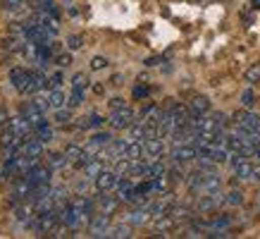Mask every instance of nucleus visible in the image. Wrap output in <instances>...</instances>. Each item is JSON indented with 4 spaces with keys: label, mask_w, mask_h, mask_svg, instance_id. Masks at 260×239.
I'll return each mask as SVG.
<instances>
[{
    "label": "nucleus",
    "mask_w": 260,
    "mask_h": 239,
    "mask_svg": "<svg viewBox=\"0 0 260 239\" xmlns=\"http://www.w3.org/2000/svg\"><path fill=\"white\" fill-rule=\"evenodd\" d=\"M234 127L246 132V134H251V132H260V115L251 110V108H244V110L234 112Z\"/></svg>",
    "instance_id": "obj_1"
},
{
    "label": "nucleus",
    "mask_w": 260,
    "mask_h": 239,
    "mask_svg": "<svg viewBox=\"0 0 260 239\" xmlns=\"http://www.w3.org/2000/svg\"><path fill=\"white\" fill-rule=\"evenodd\" d=\"M108 122H110L112 129H129L136 122V112H134V108L122 105V108H117V110H112V115H110Z\"/></svg>",
    "instance_id": "obj_2"
},
{
    "label": "nucleus",
    "mask_w": 260,
    "mask_h": 239,
    "mask_svg": "<svg viewBox=\"0 0 260 239\" xmlns=\"http://www.w3.org/2000/svg\"><path fill=\"white\" fill-rule=\"evenodd\" d=\"M31 72L24 70V67H12L10 70V84L19 91V94H31Z\"/></svg>",
    "instance_id": "obj_3"
},
{
    "label": "nucleus",
    "mask_w": 260,
    "mask_h": 239,
    "mask_svg": "<svg viewBox=\"0 0 260 239\" xmlns=\"http://www.w3.org/2000/svg\"><path fill=\"white\" fill-rule=\"evenodd\" d=\"M170 158H172V163H179V165L191 163V160H198L196 143H179V146H174L172 151H170Z\"/></svg>",
    "instance_id": "obj_4"
},
{
    "label": "nucleus",
    "mask_w": 260,
    "mask_h": 239,
    "mask_svg": "<svg viewBox=\"0 0 260 239\" xmlns=\"http://www.w3.org/2000/svg\"><path fill=\"white\" fill-rule=\"evenodd\" d=\"M234 175L244 182H260V163H251L246 158L241 160L237 167H234Z\"/></svg>",
    "instance_id": "obj_5"
},
{
    "label": "nucleus",
    "mask_w": 260,
    "mask_h": 239,
    "mask_svg": "<svg viewBox=\"0 0 260 239\" xmlns=\"http://www.w3.org/2000/svg\"><path fill=\"white\" fill-rule=\"evenodd\" d=\"M50 172H53V170H50L48 165H34L31 170L24 172L22 177H26V180L34 184V189H36V187H41V184H50Z\"/></svg>",
    "instance_id": "obj_6"
},
{
    "label": "nucleus",
    "mask_w": 260,
    "mask_h": 239,
    "mask_svg": "<svg viewBox=\"0 0 260 239\" xmlns=\"http://www.w3.org/2000/svg\"><path fill=\"white\" fill-rule=\"evenodd\" d=\"M222 203H224V194H222V191H215V194H203V196L198 199L196 208L201 213H210L215 208H220Z\"/></svg>",
    "instance_id": "obj_7"
},
{
    "label": "nucleus",
    "mask_w": 260,
    "mask_h": 239,
    "mask_svg": "<svg viewBox=\"0 0 260 239\" xmlns=\"http://www.w3.org/2000/svg\"><path fill=\"white\" fill-rule=\"evenodd\" d=\"M117 182H119V175L115 172V170H103L101 175L93 180V184H95V189H98V191L117 189Z\"/></svg>",
    "instance_id": "obj_8"
},
{
    "label": "nucleus",
    "mask_w": 260,
    "mask_h": 239,
    "mask_svg": "<svg viewBox=\"0 0 260 239\" xmlns=\"http://www.w3.org/2000/svg\"><path fill=\"white\" fill-rule=\"evenodd\" d=\"M110 230V215H93L91 220H88V234L91 237H105V232Z\"/></svg>",
    "instance_id": "obj_9"
},
{
    "label": "nucleus",
    "mask_w": 260,
    "mask_h": 239,
    "mask_svg": "<svg viewBox=\"0 0 260 239\" xmlns=\"http://www.w3.org/2000/svg\"><path fill=\"white\" fill-rule=\"evenodd\" d=\"M143 148H146V156H148L150 160L155 158H162L165 156V139L162 136H148L146 141H143Z\"/></svg>",
    "instance_id": "obj_10"
},
{
    "label": "nucleus",
    "mask_w": 260,
    "mask_h": 239,
    "mask_svg": "<svg viewBox=\"0 0 260 239\" xmlns=\"http://www.w3.org/2000/svg\"><path fill=\"white\" fill-rule=\"evenodd\" d=\"M119 196H110V191H101V196H98V206H101V213L105 215H112L115 211L119 208Z\"/></svg>",
    "instance_id": "obj_11"
},
{
    "label": "nucleus",
    "mask_w": 260,
    "mask_h": 239,
    "mask_svg": "<svg viewBox=\"0 0 260 239\" xmlns=\"http://www.w3.org/2000/svg\"><path fill=\"white\" fill-rule=\"evenodd\" d=\"M150 218H153V215H150L148 208H146V206H139V208H134L132 213L126 215V223L132 225V227H139V225H146V223H148Z\"/></svg>",
    "instance_id": "obj_12"
},
{
    "label": "nucleus",
    "mask_w": 260,
    "mask_h": 239,
    "mask_svg": "<svg viewBox=\"0 0 260 239\" xmlns=\"http://www.w3.org/2000/svg\"><path fill=\"white\" fill-rule=\"evenodd\" d=\"M191 115H208L210 112V98L208 96H193L189 103Z\"/></svg>",
    "instance_id": "obj_13"
},
{
    "label": "nucleus",
    "mask_w": 260,
    "mask_h": 239,
    "mask_svg": "<svg viewBox=\"0 0 260 239\" xmlns=\"http://www.w3.org/2000/svg\"><path fill=\"white\" fill-rule=\"evenodd\" d=\"M34 8L39 10V12L50 15L53 19H60V8H57L55 0H36V3H34Z\"/></svg>",
    "instance_id": "obj_14"
},
{
    "label": "nucleus",
    "mask_w": 260,
    "mask_h": 239,
    "mask_svg": "<svg viewBox=\"0 0 260 239\" xmlns=\"http://www.w3.org/2000/svg\"><path fill=\"white\" fill-rule=\"evenodd\" d=\"M48 103H50L53 110L64 108V105H67V96H64L62 88H48Z\"/></svg>",
    "instance_id": "obj_15"
},
{
    "label": "nucleus",
    "mask_w": 260,
    "mask_h": 239,
    "mask_svg": "<svg viewBox=\"0 0 260 239\" xmlns=\"http://www.w3.org/2000/svg\"><path fill=\"white\" fill-rule=\"evenodd\" d=\"M62 153L67 156L70 165H77V163L84 158V146H79V143H67V146L62 148Z\"/></svg>",
    "instance_id": "obj_16"
},
{
    "label": "nucleus",
    "mask_w": 260,
    "mask_h": 239,
    "mask_svg": "<svg viewBox=\"0 0 260 239\" xmlns=\"http://www.w3.org/2000/svg\"><path fill=\"white\" fill-rule=\"evenodd\" d=\"M105 237L110 239H129L132 237V225H110V230L105 232Z\"/></svg>",
    "instance_id": "obj_17"
},
{
    "label": "nucleus",
    "mask_w": 260,
    "mask_h": 239,
    "mask_svg": "<svg viewBox=\"0 0 260 239\" xmlns=\"http://www.w3.org/2000/svg\"><path fill=\"white\" fill-rule=\"evenodd\" d=\"M46 165L50 167V170H62V167L70 165V160H67V156L64 153H50L46 160Z\"/></svg>",
    "instance_id": "obj_18"
},
{
    "label": "nucleus",
    "mask_w": 260,
    "mask_h": 239,
    "mask_svg": "<svg viewBox=\"0 0 260 239\" xmlns=\"http://www.w3.org/2000/svg\"><path fill=\"white\" fill-rule=\"evenodd\" d=\"M143 156H146L143 141H129V146H126V158L129 160H141Z\"/></svg>",
    "instance_id": "obj_19"
},
{
    "label": "nucleus",
    "mask_w": 260,
    "mask_h": 239,
    "mask_svg": "<svg viewBox=\"0 0 260 239\" xmlns=\"http://www.w3.org/2000/svg\"><path fill=\"white\" fill-rule=\"evenodd\" d=\"M244 81L248 84V86H255V84H260V63L251 65L248 70H246L244 74Z\"/></svg>",
    "instance_id": "obj_20"
},
{
    "label": "nucleus",
    "mask_w": 260,
    "mask_h": 239,
    "mask_svg": "<svg viewBox=\"0 0 260 239\" xmlns=\"http://www.w3.org/2000/svg\"><path fill=\"white\" fill-rule=\"evenodd\" d=\"M244 203V191L241 189H229L224 194V206H241Z\"/></svg>",
    "instance_id": "obj_21"
},
{
    "label": "nucleus",
    "mask_w": 260,
    "mask_h": 239,
    "mask_svg": "<svg viewBox=\"0 0 260 239\" xmlns=\"http://www.w3.org/2000/svg\"><path fill=\"white\" fill-rule=\"evenodd\" d=\"M167 213H170V215H172V218H174V223H179V220H189L191 208H186V206H177V203H174V206L170 208Z\"/></svg>",
    "instance_id": "obj_22"
},
{
    "label": "nucleus",
    "mask_w": 260,
    "mask_h": 239,
    "mask_svg": "<svg viewBox=\"0 0 260 239\" xmlns=\"http://www.w3.org/2000/svg\"><path fill=\"white\" fill-rule=\"evenodd\" d=\"M81 103H84V88L72 86V94L67 96V105H70V108H79Z\"/></svg>",
    "instance_id": "obj_23"
},
{
    "label": "nucleus",
    "mask_w": 260,
    "mask_h": 239,
    "mask_svg": "<svg viewBox=\"0 0 260 239\" xmlns=\"http://www.w3.org/2000/svg\"><path fill=\"white\" fill-rule=\"evenodd\" d=\"M50 199L55 201V206H60V203H67V189H64V187H53V189H50Z\"/></svg>",
    "instance_id": "obj_24"
},
{
    "label": "nucleus",
    "mask_w": 260,
    "mask_h": 239,
    "mask_svg": "<svg viewBox=\"0 0 260 239\" xmlns=\"http://www.w3.org/2000/svg\"><path fill=\"white\" fill-rule=\"evenodd\" d=\"M255 101H258V96H255V91H253L251 86L244 88V94H241V105H244V108H251V110H253V105H255Z\"/></svg>",
    "instance_id": "obj_25"
},
{
    "label": "nucleus",
    "mask_w": 260,
    "mask_h": 239,
    "mask_svg": "<svg viewBox=\"0 0 260 239\" xmlns=\"http://www.w3.org/2000/svg\"><path fill=\"white\" fill-rule=\"evenodd\" d=\"M62 84H64L62 70H57L55 74H50V77H48V88H62Z\"/></svg>",
    "instance_id": "obj_26"
},
{
    "label": "nucleus",
    "mask_w": 260,
    "mask_h": 239,
    "mask_svg": "<svg viewBox=\"0 0 260 239\" xmlns=\"http://www.w3.org/2000/svg\"><path fill=\"white\" fill-rule=\"evenodd\" d=\"M167 180H172V182H181V180H184V170L179 167V163H174L172 167H167Z\"/></svg>",
    "instance_id": "obj_27"
},
{
    "label": "nucleus",
    "mask_w": 260,
    "mask_h": 239,
    "mask_svg": "<svg viewBox=\"0 0 260 239\" xmlns=\"http://www.w3.org/2000/svg\"><path fill=\"white\" fill-rule=\"evenodd\" d=\"M53 117H55L57 125H64V122H70V120H72V110H70V105H67V108H57Z\"/></svg>",
    "instance_id": "obj_28"
},
{
    "label": "nucleus",
    "mask_w": 260,
    "mask_h": 239,
    "mask_svg": "<svg viewBox=\"0 0 260 239\" xmlns=\"http://www.w3.org/2000/svg\"><path fill=\"white\" fill-rule=\"evenodd\" d=\"M81 46H84V39H81L79 34H72V36H67V48H70V50H79Z\"/></svg>",
    "instance_id": "obj_29"
},
{
    "label": "nucleus",
    "mask_w": 260,
    "mask_h": 239,
    "mask_svg": "<svg viewBox=\"0 0 260 239\" xmlns=\"http://www.w3.org/2000/svg\"><path fill=\"white\" fill-rule=\"evenodd\" d=\"M72 86H74V88H86L88 86V79L81 74V72H77V74L72 77Z\"/></svg>",
    "instance_id": "obj_30"
},
{
    "label": "nucleus",
    "mask_w": 260,
    "mask_h": 239,
    "mask_svg": "<svg viewBox=\"0 0 260 239\" xmlns=\"http://www.w3.org/2000/svg\"><path fill=\"white\" fill-rule=\"evenodd\" d=\"M55 65L57 67H67V65H72V55L70 53H60V55H55Z\"/></svg>",
    "instance_id": "obj_31"
},
{
    "label": "nucleus",
    "mask_w": 260,
    "mask_h": 239,
    "mask_svg": "<svg viewBox=\"0 0 260 239\" xmlns=\"http://www.w3.org/2000/svg\"><path fill=\"white\" fill-rule=\"evenodd\" d=\"M103 67H108V60L103 55H95L93 60H91V70H103Z\"/></svg>",
    "instance_id": "obj_32"
},
{
    "label": "nucleus",
    "mask_w": 260,
    "mask_h": 239,
    "mask_svg": "<svg viewBox=\"0 0 260 239\" xmlns=\"http://www.w3.org/2000/svg\"><path fill=\"white\" fill-rule=\"evenodd\" d=\"M34 103L39 105V108H41L43 112L50 110V103H48V96H39V98H34Z\"/></svg>",
    "instance_id": "obj_33"
},
{
    "label": "nucleus",
    "mask_w": 260,
    "mask_h": 239,
    "mask_svg": "<svg viewBox=\"0 0 260 239\" xmlns=\"http://www.w3.org/2000/svg\"><path fill=\"white\" fill-rule=\"evenodd\" d=\"M26 3V0H5V8L8 10H19Z\"/></svg>",
    "instance_id": "obj_34"
},
{
    "label": "nucleus",
    "mask_w": 260,
    "mask_h": 239,
    "mask_svg": "<svg viewBox=\"0 0 260 239\" xmlns=\"http://www.w3.org/2000/svg\"><path fill=\"white\" fill-rule=\"evenodd\" d=\"M148 96V86H136L134 88V98H146Z\"/></svg>",
    "instance_id": "obj_35"
},
{
    "label": "nucleus",
    "mask_w": 260,
    "mask_h": 239,
    "mask_svg": "<svg viewBox=\"0 0 260 239\" xmlns=\"http://www.w3.org/2000/svg\"><path fill=\"white\" fill-rule=\"evenodd\" d=\"M124 105V101L119 98V96H115V98H110V110H117V108H122Z\"/></svg>",
    "instance_id": "obj_36"
},
{
    "label": "nucleus",
    "mask_w": 260,
    "mask_h": 239,
    "mask_svg": "<svg viewBox=\"0 0 260 239\" xmlns=\"http://www.w3.org/2000/svg\"><path fill=\"white\" fill-rule=\"evenodd\" d=\"M3 122L8 125V112H5V110H3V108H0V125H3Z\"/></svg>",
    "instance_id": "obj_37"
},
{
    "label": "nucleus",
    "mask_w": 260,
    "mask_h": 239,
    "mask_svg": "<svg viewBox=\"0 0 260 239\" xmlns=\"http://www.w3.org/2000/svg\"><path fill=\"white\" fill-rule=\"evenodd\" d=\"M253 5H255V8L260 10V0H253Z\"/></svg>",
    "instance_id": "obj_38"
},
{
    "label": "nucleus",
    "mask_w": 260,
    "mask_h": 239,
    "mask_svg": "<svg viewBox=\"0 0 260 239\" xmlns=\"http://www.w3.org/2000/svg\"><path fill=\"white\" fill-rule=\"evenodd\" d=\"M258 203H260V191H258Z\"/></svg>",
    "instance_id": "obj_39"
}]
</instances>
